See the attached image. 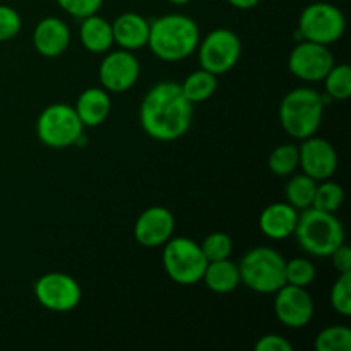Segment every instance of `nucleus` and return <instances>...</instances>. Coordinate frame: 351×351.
Masks as SVG:
<instances>
[{
  "mask_svg": "<svg viewBox=\"0 0 351 351\" xmlns=\"http://www.w3.org/2000/svg\"><path fill=\"white\" fill-rule=\"evenodd\" d=\"M317 351H351V329L346 326H329L315 338Z\"/></svg>",
  "mask_w": 351,
  "mask_h": 351,
  "instance_id": "bb28decb",
  "label": "nucleus"
},
{
  "mask_svg": "<svg viewBox=\"0 0 351 351\" xmlns=\"http://www.w3.org/2000/svg\"><path fill=\"white\" fill-rule=\"evenodd\" d=\"M79 119L84 127H98L108 119L112 110V99L106 89L88 88L79 95L74 105Z\"/></svg>",
  "mask_w": 351,
  "mask_h": 351,
  "instance_id": "6ab92c4d",
  "label": "nucleus"
},
{
  "mask_svg": "<svg viewBox=\"0 0 351 351\" xmlns=\"http://www.w3.org/2000/svg\"><path fill=\"white\" fill-rule=\"evenodd\" d=\"M161 261L168 278L182 287H192L202 281V274L208 266L201 245L187 237H171L163 245Z\"/></svg>",
  "mask_w": 351,
  "mask_h": 351,
  "instance_id": "423d86ee",
  "label": "nucleus"
},
{
  "mask_svg": "<svg viewBox=\"0 0 351 351\" xmlns=\"http://www.w3.org/2000/svg\"><path fill=\"white\" fill-rule=\"evenodd\" d=\"M324 99L312 88H297L288 91L280 103V123L293 139L315 136L324 117Z\"/></svg>",
  "mask_w": 351,
  "mask_h": 351,
  "instance_id": "20e7f679",
  "label": "nucleus"
},
{
  "mask_svg": "<svg viewBox=\"0 0 351 351\" xmlns=\"http://www.w3.org/2000/svg\"><path fill=\"white\" fill-rule=\"evenodd\" d=\"M329 257H331L332 266L339 274L351 273V249L346 243H341Z\"/></svg>",
  "mask_w": 351,
  "mask_h": 351,
  "instance_id": "72a5a7b5",
  "label": "nucleus"
},
{
  "mask_svg": "<svg viewBox=\"0 0 351 351\" xmlns=\"http://www.w3.org/2000/svg\"><path fill=\"white\" fill-rule=\"evenodd\" d=\"M79 38L82 47L91 53H106L113 45L112 23L98 14L84 17L79 26Z\"/></svg>",
  "mask_w": 351,
  "mask_h": 351,
  "instance_id": "aec40b11",
  "label": "nucleus"
},
{
  "mask_svg": "<svg viewBox=\"0 0 351 351\" xmlns=\"http://www.w3.org/2000/svg\"><path fill=\"white\" fill-rule=\"evenodd\" d=\"M36 136L45 146L64 149L77 144L81 136H84V125L74 106L67 103H53L38 117Z\"/></svg>",
  "mask_w": 351,
  "mask_h": 351,
  "instance_id": "0eeeda50",
  "label": "nucleus"
},
{
  "mask_svg": "<svg viewBox=\"0 0 351 351\" xmlns=\"http://www.w3.org/2000/svg\"><path fill=\"white\" fill-rule=\"evenodd\" d=\"M202 281L215 293H232L240 285V271L230 259L211 261L206 266Z\"/></svg>",
  "mask_w": 351,
  "mask_h": 351,
  "instance_id": "412c9836",
  "label": "nucleus"
},
{
  "mask_svg": "<svg viewBox=\"0 0 351 351\" xmlns=\"http://www.w3.org/2000/svg\"><path fill=\"white\" fill-rule=\"evenodd\" d=\"M335 57L326 45L302 40L288 57V69L295 77L305 82H321L331 67Z\"/></svg>",
  "mask_w": 351,
  "mask_h": 351,
  "instance_id": "9b49d317",
  "label": "nucleus"
},
{
  "mask_svg": "<svg viewBox=\"0 0 351 351\" xmlns=\"http://www.w3.org/2000/svg\"><path fill=\"white\" fill-rule=\"evenodd\" d=\"M197 51L201 67L215 75H221L239 64L242 57V41L232 29L218 27L199 41Z\"/></svg>",
  "mask_w": 351,
  "mask_h": 351,
  "instance_id": "1a4fd4ad",
  "label": "nucleus"
},
{
  "mask_svg": "<svg viewBox=\"0 0 351 351\" xmlns=\"http://www.w3.org/2000/svg\"><path fill=\"white\" fill-rule=\"evenodd\" d=\"M298 154H300L298 167L304 170L305 175L317 182L328 180L338 170V153L335 146L322 137L311 136L302 139Z\"/></svg>",
  "mask_w": 351,
  "mask_h": 351,
  "instance_id": "4468645a",
  "label": "nucleus"
},
{
  "mask_svg": "<svg viewBox=\"0 0 351 351\" xmlns=\"http://www.w3.org/2000/svg\"><path fill=\"white\" fill-rule=\"evenodd\" d=\"M21 27H23L21 14L14 7L0 3V43L14 40L19 34Z\"/></svg>",
  "mask_w": 351,
  "mask_h": 351,
  "instance_id": "7c9ffc66",
  "label": "nucleus"
},
{
  "mask_svg": "<svg viewBox=\"0 0 351 351\" xmlns=\"http://www.w3.org/2000/svg\"><path fill=\"white\" fill-rule=\"evenodd\" d=\"M293 235L304 252L314 257H329L345 243V228L335 213L307 208L298 213Z\"/></svg>",
  "mask_w": 351,
  "mask_h": 351,
  "instance_id": "7ed1b4c3",
  "label": "nucleus"
},
{
  "mask_svg": "<svg viewBox=\"0 0 351 351\" xmlns=\"http://www.w3.org/2000/svg\"><path fill=\"white\" fill-rule=\"evenodd\" d=\"M180 88L192 105L202 103L211 98L216 93V89H218V75L201 67L199 71L187 75V79L182 82Z\"/></svg>",
  "mask_w": 351,
  "mask_h": 351,
  "instance_id": "4be33fe9",
  "label": "nucleus"
},
{
  "mask_svg": "<svg viewBox=\"0 0 351 351\" xmlns=\"http://www.w3.org/2000/svg\"><path fill=\"white\" fill-rule=\"evenodd\" d=\"M315 274H317V271H315L314 263L307 257H295L285 264V280L293 287L308 288L314 283Z\"/></svg>",
  "mask_w": 351,
  "mask_h": 351,
  "instance_id": "cd10ccee",
  "label": "nucleus"
},
{
  "mask_svg": "<svg viewBox=\"0 0 351 351\" xmlns=\"http://www.w3.org/2000/svg\"><path fill=\"white\" fill-rule=\"evenodd\" d=\"M194 105L177 82H158L144 96L139 110L141 127L153 139L170 143L189 132Z\"/></svg>",
  "mask_w": 351,
  "mask_h": 351,
  "instance_id": "f257e3e1",
  "label": "nucleus"
},
{
  "mask_svg": "<svg viewBox=\"0 0 351 351\" xmlns=\"http://www.w3.org/2000/svg\"><path fill=\"white\" fill-rule=\"evenodd\" d=\"M285 264L287 261L278 250L271 247H256L240 261V283L256 293H276L283 285H287Z\"/></svg>",
  "mask_w": 351,
  "mask_h": 351,
  "instance_id": "39448f33",
  "label": "nucleus"
},
{
  "mask_svg": "<svg viewBox=\"0 0 351 351\" xmlns=\"http://www.w3.org/2000/svg\"><path fill=\"white\" fill-rule=\"evenodd\" d=\"M34 297L38 304L51 312H71L82 298L81 287L72 276L65 273H47L34 283Z\"/></svg>",
  "mask_w": 351,
  "mask_h": 351,
  "instance_id": "9d476101",
  "label": "nucleus"
},
{
  "mask_svg": "<svg viewBox=\"0 0 351 351\" xmlns=\"http://www.w3.org/2000/svg\"><path fill=\"white\" fill-rule=\"evenodd\" d=\"M331 307L343 317L351 315V273H341L331 288Z\"/></svg>",
  "mask_w": 351,
  "mask_h": 351,
  "instance_id": "c756f323",
  "label": "nucleus"
},
{
  "mask_svg": "<svg viewBox=\"0 0 351 351\" xmlns=\"http://www.w3.org/2000/svg\"><path fill=\"white\" fill-rule=\"evenodd\" d=\"M298 221V211L288 202H273L259 216V228L267 239L283 240L293 235Z\"/></svg>",
  "mask_w": 351,
  "mask_h": 351,
  "instance_id": "f3484780",
  "label": "nucleus"
},
{
  "mask_svg": "<svg viewBox=\"0 0 351 351\" xmlns=\"http://www.w3.org/2000/svg\"><path fill=\"white\" fill-rule=\"evenodd\" d=\"M256 351H293V345L280 335H266L256 343Z\"/></svg>",
  "mask_w": 351,
  "mask_h": 351,
  "instance_id": "473e14b6",
  "label": "nucleus"
},
{
  "mask_svg": "<svg viewBox=\"0 0 351 351\" xmlns=\"http://www.w3.org/2000/svg\"><path fill=\"white\" fill-rule=\"evenodd\" d=\"M199 245H201L208 263H211V261L228 259V257L232 256L233 250L232 239H230V235H226V233L223 232L209 233Z\"/></svg>",
  "mask_w": 351,
  "mask_h": 351,
  "instance_id": "c85d7f7f",
  "label": "nucleus"
},
{
  "mask_svg": "<svg viewBox=\"0 0 351 351\" xmlns=\"http://www.w3.org/2000/svg\"><path fill=\"white\" fill-rule=\"evenodd\" d=\"M345 29V14L329 2L311 3L302 10L298 19V38L326 47L341 40Z\"/></svg>",
  "mask_w": 351,
  "mask_h": 351,
  "instance_id": "6e6552de",
  "label": "nucleus"
},
{
  "mask_svg": "<svg viewBox=\"0 0 351 351\" xmlns=\"http://www.w3.org/2000/svg\"><path fill=\"white\" fill-rule=\"evenodd\" d=\"M322 81L326 86L324 93L332 101H343L351 96V67L348 64H335Z\"/></svg>",
  "mask_w": 351,
  "mask_h": 351,
  "instance_id": "393cba45",
  "label": "nucleus"
},
{
  "mask_svg": "<svg viewBox=\"0 0 351 351\" xmlns=\"http://www.w3.org/2000/svg\"><path fill=\"white\" fill-rule=\"evenodd\" d=\"M175 218L170 209L163 206H153L143 211L134 226V237L137 243L147 249L163 247L173 237Z\"/></svg>",
  "mask_w": 351,
  "mask_h": 351,
  "instance_id": "2eb2a0df",
  "label": "nucleus"
},
{
  "mask_svg": "<svg viewBox=\"0 0 351 351\" xmlns=\"http://www.w3.org/2000/svg\"><path fill=\"white\" fill-rule=\"evenodd\" d=\"M315 189H317V180H314V178H311L305 173L293 175L288 180L287 187H285L287 202L293 206L297 211H304V209L312 208Z\"/></svg>",
  "mask_w": 351,
  "mask_h": 351,
  "instance_id": "5701e85b",
  "label": "nucleus"
},
{
  "mask_svg": "<svg viewBox=\"0 0 351 351\" xmlns=\"http://www.w3.org/2000/svg\"><path fill=\"white\" fill-rule=\"evenodd\" d=\"M343 202H345V191H343L341 185L331 182L329 178L322 180V184H317L312 208L326 213H336L341 208Z\"/></svg>",
  "mask_w": 351,
  "mask_h": 351,
  "instance_id": "a878e982",
  "label": "nucleus"
},
{
  "mask_svg": "<svg viewBox=\"0 0 351 351\" xmlns=\"http://www.w3.org/2000/svg\"><path fill=\"white\" fill-rule=\"evenodd\" d=\"M71 43V29L60 17H45L33 33L34 50L47 58L60 57Z\"/></svg>",
  "mask_w": 351,
  "mask_h": 351,
  "instance_id": "dca6fc26",
  "label": "nucleus"
},
{
  "mask_svg": "<svg viewBox=\"0 0 351 351\" xmlns=\"http://www.w3.org/2000/svg\"><path fill=\"white\" fill-rule=\"evenodd\" d=\"M269 170L273 171L276 177H290L295 173V170L300 165V154H298L297 144H280L274 147L269 154Z\"/></svg>",
  "mask_w": 351,
  "mask_h": 351,
  "instance_id": "b1692460",
  "label": "nucleus"
},
{
  "mask_svg": "<svg viewBox=\"0 0 351 351\" xmlns=\"http://www.w3.org/2000/svg\"><path fill=\"white\" fill-rule=\"evenodd\" d=\"M201 31L197 23L185 14H167L149 23V50L160 60L180 62L199 47Z\"/></svg>",
  "mask_w": 351,
  "mask_h": 351,
  "instance_id": "f03ea898",
  "label": "nucleus"
},
{
  "mask_svg": "<svg viewBox=\"0 0 351 351\" xmlns=\"http://www.w3.org/2000/svg\"><path fill=\"white\" fill-rule=\"evenodd\" d=\"M170 3H173V5H185V3H189L191 0H168Z\"/></svg>",
  "mask_w": 351,
  "mask_h": 351,
  "instance_id": "c9c22d12",
  "label": "nucleus"
},
{
  "mask_svg": "<svg viewBox=\"0 0 351 351\" xmlns=\"http://www.w3.org/2000/svg\"><path fill=\"white\" fill-rule=\"evenodd\" d=\"M226 2H228L232 7H235V9L249 10V9H254L261 0H226Z\"/></svg>",
  "mask_w": 351,
  "mask_h": 351,
  "instance_id": "f704fd0d",
  "label": "nucleus"
},
{
  "mask_svg": "<svg viewBox=\"0 0 351 351\" xmlns=\"http://www.w3.org/2000/svg\"><path fill=\"white\" fill-rule=\"evenodd\" d=\"M103 2L105 0H57L58 7L75 19H84L93 14H98Z\"/></svg>",
  "mask_w": 351,
  "mask_h": 351,
  "instance_id": "2f4dec72",
  "label": "nucleus"
},
{
  "mask_svg": "<svg viewBox=\"0 0 351 351\" xmlns=\"http://www.w3.org/2000/svg\"><path fill=\"white\" fill-rule=\"evenodd\" d=\"M113 43L123 50H139L149 38V21L137 12H123L112 23Z\"/></svg>",
  "mask_w": 351,
  "mask_h": 351,
  "instance_id": "a211bd4d",
  "label": "nucleus"
},
{
  "mask_svg": "<svg viewBox=\"0 0 351 351\" xmlns=\"http://www.w3.org/2000/svg\"><path fill=\"white\" fill-rule=\"evenodd\" d=\"M274 297V314L278 321L290 329H302L314 317V300L307 288L283 285Z\"/></svg>",
  "mask_w": 351,
  "mask_h": 351,
  "instance_id": "ddd939ff",
  "label": "nucleus"
},
{
  "mask_svg": "<svg viewBox=\"0 0 351 351\" xmlns=\"http://www.w3.org/2000/svg\"><path fill=\"white\" fill-rule=\"evenodd\" d=\"M141 75V64L129 50L108 51L98 69L101 88L108 93H125L132 88Z\"/></svg>",
  "mask_w": 351,
  "mask_h": 351,
  "instance_id": "f8f14e48",
  "label": "nucleus"
}]
</instances>
